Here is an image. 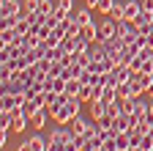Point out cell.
Listing matches in <instances>:
<instances>
[{
	"instance_id": "cell-1",
	"label": "cell",
	"mask_w": 153,
	"mask_h": 151,
	"mask_svg": "<svg viewBox=\"0 0 153 151\" xmlns=\"http://www.w3.org/2000/svg\"><path fill=\"white\" fill-rule=\"evenodd\" d=\"M79 99H76V96H66V102L60 104V107H57L55 113H52V118H55V124H68L74 116H76V113H79Z\"/></svg>"
},
{
	"instance_id": "cell-2",
	"label": "cell",
	"mask_w": 153,
	"mask_h": 151,
	"mask_svg": "<svg viewBox=\"0 0 153 151\" xmlns=\"http://www.w3.org/2000/svg\"><path fill=\"white\" fill-rule=\"evenodd\" d=\"M131 85H134V91H137V96L150 93V88H153V74H148V71H134Z\"/></svg>"
},
{
	"instance_id": "cell-3",
	"label": "cell",
	"mask_w": 153,
	"mask_h": 151,
	"mask_svg": "<svg viewBox=\"0 0 153 151\" xmlns=\"http://www.w3.org/2000/svg\"><path fill=\"white\" fill-rule=\"evenodd\" d=\"M112 36H118V20L107 17L104 22H99V41H107V39H112Z\"/></svg>"
},
{
	"instance_id": "cell-4",
	"label": "cell",
	"mask_w": 153,
	"mask_h": 151,
	"mask_svg": "<svg viewBox=\"0 0 153 151\" xmlns=\"http://www.w3.org/2000/svg\"><path fill=\"white\" fill-rule=\"evenodd\" d=\"M71 20L79 25V28L93 25V8H90V6H85V8H74V11H71Z\"/></svg>"
},
{
	"instance_id": "cell-5",
	"label": "cell",
	"mask_w": 153,
	"mask_h": 151,
	"mask_svg": "<svg viewBox=\"0 0 153 151\" xmlns=\"http://www.w3.org/2000/svg\"><path fill=\"white\" fill-rule=\"evenodd\" d=\"M19 55H25V50L19 47L16 41H14V44H3V47H0V63L14 61V58H19Z\"/></svg>"
},
{
	"instance_id": "cell-6",
	"label": "cell",
	"mask_w": 153,
	"mask_h": 151,
	"mask_svg": "<svg viewBox=\"0 0 153 151\" xmlns=\"http://www.w3.org/2000/svg\"><path fill=\"white\" fill-rule=\"evenodd\" d=\"M90 121H93V118H85V116H79V113H76V116L68 121V126H71L74 135H85V132L90 129Z\"/></svg>"
},
{
	"instance_id": "cell-7",
	"label": "cell",
	"mask_w": 153,
	"mask_h": 151,
	"mask_svg": "<svg viewBox=\"0 0 153 151\" xmlns=\"http://www.w3.org/2000/svg\"><path fill=\"white\" fill-rule=\"evenodd\" d=\"M131 126H134V116H128V113H120V116L112 121V129L115 132H128Z\"/></svg>"
},
{
	"instance_id": "cell-8",
	"label": "cell",
	"mask_w": 153,
	"mask_h": 151,
	"mask_svg": "<svg viewBox=\"0 0 153 151\" xmlns=\"http://www.w3.org/2000/svg\"><path fill=\"white\" fill-rule=\"evenodd\" d=\"M66 102V93H55V91H47V102H44V107L49 110V113H55L57 107H60Z\"/></svg>"
},
{
	"instance_id": "cell-9",
	"label": "cell",
	"mask_w": 153,
	"mask_h": 151,
	"mask_svg": "<svg viewBox=\"0 0 153 151\" xmlns=\"http://www.w3.org/2000/svg\"><path fill=\"white\" fill-rule=\"evenodd\" d=\"M145 8H142V0H140V3H137V0H128V3H126V17H123V20H137V17L142 14Z\"/></svg>"
},
{
	"instance_id": "cell-10",
	"label": "cell",
	"mask_w": 153,
	"mask_h": 151,
	"mask_svg": "<svg viewBox=\"0 0 153 151\" xmlns=\"http://www.w3.org/2000/svg\"><path fill=\"white\" fill-rule=\"evenodd\" d=\"M90 118H107V102L104 99H96V102H90Z\"/></svg>"
},
{
	"instance_id": "cell-11",
	"label": "cell",
	"mask_w": 153,
	"mask_h": 151,
	"mask_svg": "<svg viewBox=\"0 0 153 151\" xmlns=\"http://www.w3.org/2000/svg\"><path fill=\"white\" fill-rule=\"evenodd\" d=\"M25 143L30 146V151H47V137H44V135H38V132H36V135H30Z\"/></svg>"
},
{
	"instance_id": "cell-12",
	"label": "cell",
	"mask_w": 153,
	"mask_h": 151,
	"mask_svg": "<svg viewBox=\"0 0 153 151\" xmlns=\"http://www.w3.org/2000/svg\"><path fill=\"white\" fill-rule=\"evenodd\" d=\"M19 41V30L16 28H0V44H14Z\"/></svg>"
},
{
	"instance_id": "cell-13",
	"label": "cell",
	"mask_w": 153,
	"mask_h": 151,
	"mask_svg": "<svg viewBox=\"0 0 153 151\" xmlns=\"http://www.w3.org/2000/svg\"><path fill=\"white\" fill-rule=\"evenodd\" d=\"M131 140H128V132H115V151H128Z\"/></svg>"
},
{
	"instance_id": "cell-14",
	"label": "cell",
	"mask_w": 153,
	"mask_h": 151,
	"mask_svg": "<svg viewBox=\"0 0 153 151\" xmlns=\"http://www.w3.org/2000/svg\"><path fill=\"white\" fill-rule=\"evenodd\" d=\"M49 116H52V113H49V110H47V107H41V110H38V113H36V116H33V118H30V124H33V126H36V129H41V126H44V124H47V118H49Z\"/></svg>"
},
{
	"instance_id": "cell-15",
	"label": "cell",
	"mask_w": 153,
	"mask_h": 151,
	"mask_svg": "<svg viewBox=\"0 0 153 151\" xmlns=\"http://www.w3.org/2000/svg\"><path fill=\"white\" fill-rule=\"evenodd\" d=\"M38 6H41V0H25V3H22V17L30 20V17L38 11Z\"/></svg>"
},
{
	"instance_id": "cell-16",
	"label": "cell",
	"mask_w": 153,
	"mask_h": 151,
	"mask_svg": "<svg viewBox=\"0 0 153 151\" xmlns=\"http://www.w3.org/2000/svg\"><path fill=\"white\" fill-rule=\"evenodd\" d=\"M22 14H0V28H16Z\"/></svg>"
},
{
	"instance_id": "cell-17",
	"label": "cell",
	"mask_w": 153,
	"mask_h": 151,
	"mask_svg": "<svg viewBox=\"0 0 153 151\" xmlns=\"http://www.w3.org/2000/svg\"><path fill=\"white\" fill-rule=\"evenodd\" d=\"M0 14H22V3L11 0V3H0Z\"/></svg>"
},
{
	"instance_id": "cell-18",
	"label": "cell",
	"mask_w": 153,
	"mask_h": 151,
	"mask_svg": "<svg viewBox=\"0 0 153 151\" xmlns=\"http://www.w3.org/2000/svg\"><path fill=\"white\" fill-rule=\"evenodd\" d=\"M131 96H137L134 85H131V83H120V85H118V99H131Z\"/></svg>"
},
{
	"instance_id": "cell-19",
	"label": "cell",
	"mask_w": 153,
	"mask_h": 151,
	"mask_svg": "<svg viewBox=\"0 0 153 151\" xmlns=\"http://www.w3.org/2000/svg\"><path fill=\"white\" fill-rule=\"evenodd\" d=\"M79 88H82L79 80H68V85H66V96H76V93H79Z\"/></svg>"
},
{
	"instance_id": "cell-20",
	"label": "cell",
	"mask_w": 153,
	"mask_h": 151,
	"mask_svg": "<svg viewBox=\"0 0 153 151\" xmlns=\"http://www.w3.org/2000/svg\"><path fill=\"white\" fill-rule=\"evenodd\" d=\"M112 6H115V0H99V6H96V11H101V14H107V17H109Z\"/></svg>"
},
{
	"instance_id": "cell-21",
	"label": "cell",
	"mask_w": 153,
	"mask_h": 151,
	"mask_svg": "<svg viewBox=\"0 0 153 151\" xmlns=\"http://www.w3.org/2000/svg\"><path fill=\"white\" fill-rule=\"evenodd\" d=\"M57 8L66 11V14H71L74 11V0H57Z\"/></svg>"
},
{
	"instance_id": "cell-22",
	"label": "cell",
	"mask_w": 153,
	"mask_h": 151,
	"mask_svg": "<svg viewBox=\"0 0 153 151\" xmlns=\"http://www.w3.org/2000/svg\"><path fill=\"white\" fill-rule=\"evenodd\" d=\"M6 140H8V129L0 126V146H3V148H6Z\"/></svg>"
},
{
	"instance_id": "cell-23",
	"label": "cell",
	"mask_w": 153,
	"mask_h": 151,
	"mask_svg": "<svg viewBox=\"0 0 153 151\" xmlns=\"http://www.w3.org/2000/svg\"><path fill=\"white\" fill-rule=\"evenodd\" d=\"M142 8L150 14V11H153V0H142Z\"/></svg>"
},
{
	"instance_id": "cell-24",
	"label": "cell",
	"mask_w": 153,
	"mask_h": 151,
	"mask_svg": "<svg viewBox=\"0 0 153 151\" xmlns=\"http://www.w3.org/2000/svg\"><path fill=\"white\" fill-rule=\"evenodd\" d=\"M16 151H30V146H27V143H19V148H16Z\"/></svg>"
},
{
	"instance_id": "cell-25",
	"label": "cell",
	"mask_w": 153,
	"mask_h": 151,
	"mask_svg": "<svg viewBox=\"0 0 153 151\" xmlns=\"http://www.w3.org/2000/svg\"><path fill=\"white\" fill-rule=\"evenodd\" d=\"M85 3H88L90 8H96V6H99V0H85Z\"/></svg>"
},
{
	"instance_id": "cell-26",
	"label": "cell",
	"mask_w": 153,
	"mask_h": 151,
	"mask_svg": "<svg viewBox=\"0 0 153 151\" xmlns=\"http://www.w3.org/2000/svg\"><path fill=\"white\" fill-rule=\"evenodd\" d=\"M0 3H11V0H0Z\"/></svg>"
},
{
	"instance_id": "cell-27",
	"label": "cell",
	"mask_w": 153,
	"mask_h": 151,
	"mask_svg": "<svg viewBox=\"0 0 153 151\" xmlns=\"http://www.w3.org/2000/svg\"><path fill=\"white\" fill-rule=\"evenodd\" d=\"M150 20H153V11H150Z\"/></svg>"
},
{
	"instance_id": "cell-28",
	"label": "cell",
	"mask_w": 153,
	"mask_h": 151,
	"mask_svg": "<svg viewBox=\"0 0 153 151\" xmlns=\"http://www.w3.org/2000/svg\"><path fill=\"white\" fill-rule=\"evenodd\" d=\"M3 151H6V148H3Z\"/></svg>"
}]
</instances>
